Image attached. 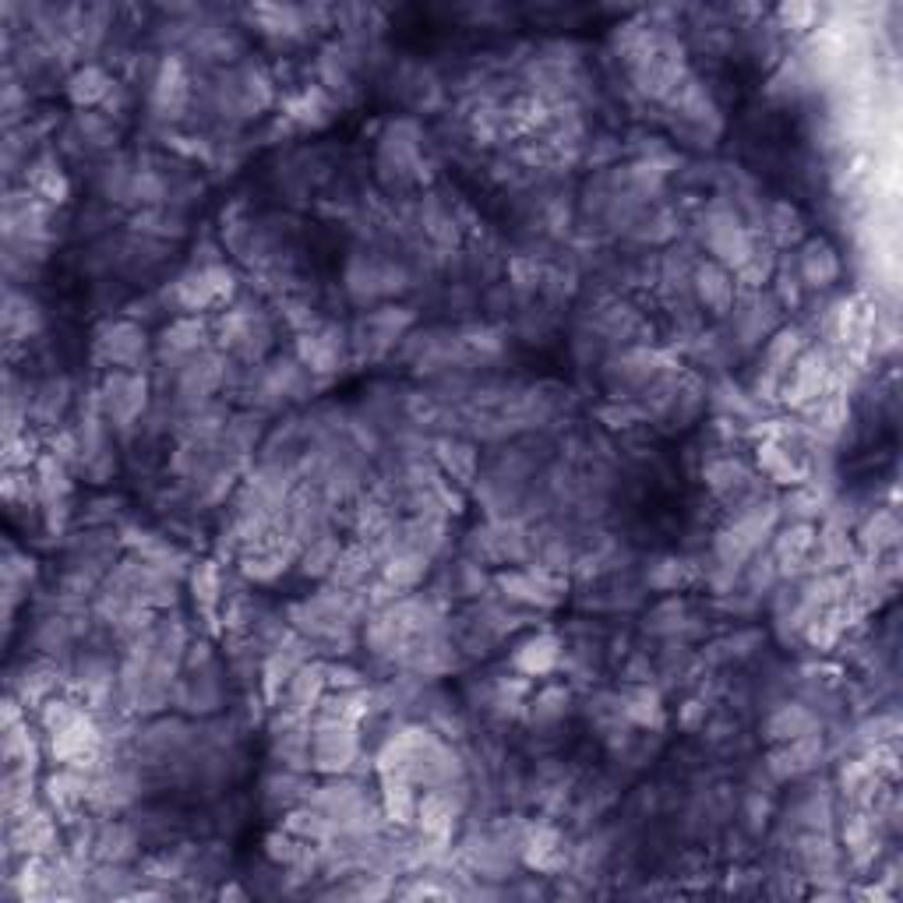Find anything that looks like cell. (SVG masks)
I'll list each match as a JSON object with an SVG mask.
<instances>
[{
    "instance_id": "6da1fadb",
    "label": "cell",
    "mask_w": 903,
    "mask_h": 903,
    "mask_svg": "<svg viewBox=\"0 0 903 903\" xmlns=\"http://www.w3.org/2000/svg\"><path fill=\"white\" fill-rule=\"evenodd\" d=\"M360 759L357 724H336V720H314L311 727V769L318 773H350Z\"/></svg>"
},
{
    "instance_id": "7a4b0ae2",
    "label": "cell",
    "mask_w": 903,
    "mask_h": 903,
    "mask_svg": "<svg viewBox=\"0 0 903 903\" xmlns=\"http://www.w3.org/2000/svg\"><path fill=\"white\" fill-rule=\"evenodd\" d=\"M145 392H149V385H145L142 374L113 371L110 378H106V385H103L106 417H110L117 427L135 424V420L142 417V410H145Z\"/></svg>"
},
{
    "instance_id": "3957f363",
    "label": "cell",
    "mask_w": 903,
    "mask_h": 903,
    "mask_svg": "<svg viewBox=\"0 0 903 903\" xmlns=\"http://www.w3.org/2000/svg\"><path fill=\"white\" fill-rule=\"evenodd\" d=\"M329 688V664H300L293 671V678L283 688V709L300 720H311V713L318 709V702L325 699Z\"/></svg>"
},
{
    "instance_id": "277c9868",
    "label": "cell",
    "mask_w": 903,
    "mask_h": 903,
    "mask_svg": "<svg viewBox=\"0 0 903 903\" xmlns=\"http://www.w3.org/2000/svg\"><path fill=\"white\" fill-rule=\"evenodd\" d=\"M826 378H829L826 353H819V350L801 353V357L791 364V371L784 374V399L787 403H794V406L812 403V399H819Z\"/></svg>"
},
{
    "instance_id": "5b68a950",
    "label": "cell",
    "mask_w": 903,
    "mask_h": 903,
    "mask_svg": "<svg viewBox=\"0 0 903 903\" xmlns=\"http://www.w3.org/2000/svg\"><path fill=\"white\" fill-rule=\"evenodd\" d=\"M459 805L452 801V784L445 787H431L424 798L417 801V826L420 833L431 840V844H445L452 836V826H456Z\"/></svg>"
},
{
    "instance_id": "8992f818",
    "label": "cell",
    "mask_w": 903,
    "mask_h": 903,
    "mask_svg": "<svg viewBox=\"0 0 903 903\" xmlns=\"http://www.w3.org/2000/svg\"><path fill=\"white\" fill-rule=\"evenodd\" d=\"M822 759V734H805V738H794V741H780L773 752H769V773L777 780H791L801 777L815 762Z\"/></svg>"
},
{
    "instance_id": "52a82bcc",
    "label": "cell",
    "mask_w": 903,
    "mask_h": 903,
    "mask_svg": "<svg viewBox=\"0 0 903 903\" xmlns=\"http://www.w3.org/2000/svg\"><path fill=\"white\" fill-rule=\"evenodd\" d=\"M498 586L505 590V597L512 600H523V604H554L558 600V583L551 579L547 568H530V572H501L498 575Z\"/></svg>"
},
{
    "instance_id": "ba28073f",
    "label": "cell",
    "mask_w": 903,
    "mask_h": 903,
    "mask_svg": "<svg viewBox=\"0 0 903 903\" xmlns=\"http://www.w3.org/2000/svg\"><path fill=\"white\" fill-rule=\"evenodd\" d=\"M99 353L110 360L113 367H127V371H135L142 364V353H145V332L131 321H120L113 329H106L99 336Z\"/></svg>"
},
{
    "instance_id": "9c48e42d",
    "label": "cell",
    "mask_w": 903,
    "mask_h": 903,
    "mask_svg": "<svg viewBox=\"0 0 903 903\" xmlns=\"http://www.w3.org/2000/svg\"><path fill=\"white\" fill-rule=\"evenodd\" d=\"M815 526L812 523H791L773 544V561L780 565V572H798L815 551Z\"/></svg>"
},
{
    "instance_id": "30bf717a",
    "label": "cell",
    "mask_w": 903,
    "mask_h": 903,
    "mask_svg": "<svg viewBox=\"0 0 903 903\" xmlns=\"http://www.w3.org/2000/svg\"><path fill=\"white\" fill-rule=\"evenodd\" d=\"M815 731H819V720H815L812 709H805L801 702H787V706H780L766 724V738L773 741V745L805 738V734H815Z\"/></svg>"
},
{
    "instance_id": "8fae6325",
    "label": "cell",
    "mask_w": 903,
    "mask_h": 903,
    "mask_svg": "<svg viewBox=\"0 0 903 903\" xmlns=\"http://www.w3.org/2000/svg\"><path fill=\"white\" fill-rule=\"evenodd\" d=\"M381 812L385 819L399 822H413L417 815V798H413V780L403 777V773H381Z\"/></svg>"
},
{
    "instance_id": "7c38bea8",
    "label": "cell",
    "mask_w": 903,
    "mask_h": 903,
    "mask_svg": "<svg viewBox=\"0 0 903 903\" xmlns=\"http://www.w3.org/2000/svg\"><path fill=\"white\" fill-rule=\"evenodd\" d=\"M840 276V258L826 240H808L801 251V279L808 286H829Z\"/></svg>"
},
{
    "instance_id": "4fadbf2b",
    "label": "cell",
    "mask_w": 903,
    "mask_h": 903,
    "mask_svg": "<svg viewBox=\"0 0 903 903\" xmlns=\"http://www.w3.org/2000/svg\"><path fill=\"white\" fill-rule=\"evenodd\" d=\"M695 290H699L702 304L713 307L717 314L731 311V304H734V283H731V276L720 269V265H713V262L699 265V272H695Z\"/></svg>"
},
{
    "instance_id": "5bb4252c",
    "label": "cell",
    "mask_w": 903,
    "mask_h": 903,
    "mask_svg": "<svg viewBox=\"0 0 903 903\" xmlns=\"http://www.w3.org/2000/svg\"><path fill=\"white\" fill-rule=\"evenodd\" d=\"M558 657H561V642L554 639V635H533V639H526L523 646L515 650L512 664L523 674H547V671H554Z\"/></svg>"
},
{
    "instance_id": "9a60e30c",
    "label": "cell",
    "mask_w": 903,
    "mask_h": 903,
    "mask_svg": "<svg viewBox=\"0 0 903 903\" xmlns=\"http://www.w3.org/2000/svg\"><path fill=\"white\" fill-rule=\"evenodd\" d=\"M92 847H96L99 861L120 865V861H127L135 854V833L127 826H120V822H106V826L96 833V840H92Z\"/></svg>"
},
{
    "instance_id": "2e32d148",
    "label": "cell",
    "mask_w": 903,
    "mask_h": 903,
    "mask_svg": "<svg viewBox=\"0 0 903 903\" xmlns=\"http://www.w3.org/2000/svg\"><path fill=\"white\" fill-rule=\"evenodd\" d=\"M424 572H427V554H420V551L399 547V551H392L389 558H385V583L396 586V590L420 583V575Z\"/></svg>"
},
{
    "instance_id": "e0dca14e",
    "label": "cell",
    "mask_w": 903,
    "mask_h": 903,
    "mask_svg": "<svg viewBox=\"0 0 903 903\" xmlns=\"http://www.w3.org/2000/svg\"><path fill=\"white\" fill-rule=\"evenodd\" d=\"M68 96L75 106H96L110 96V78L103 75L99 68H82L71 75L68 82Z\"/></svg>"
},
{
    "instance_id": "ac0fdd59",
    "label": "cell",
    "mask_w": 903,
    "mask_h": 903,
    "mask_svg": "<svg viewBox=\"0 0 903 903\" xmlns=\"http://www.w3.org/2000/svg\"><path fill=\"white\" fill-rule=\"evenodd\" d=\"M858 537H861V547H865V551L882 554V551H889V547H896V540H900V523H896L893 512H875L872 519L861 526Z\"/></svg>"
},
{
    "instance_id": "d6986e66",
    "label": "cell",
    "mask_w": 903,
    "mask_h": 903,
    "mask_svg": "<svg viewBox=\"0 0 903 903\" xmlns=\"http://www.w3.org/2000/svg\"><path fill=\"white\" fill-rule=\"evenodd\" d=\"M4 325H8V339H29L39 329V307L29 297L8 293V311H4Z\"/></svg>"
},
{
    "instance_id": "ffe728a7",
    "label": "cell",
    "mask_w": 903,
    "mask_h": 903,
    "mask_svg": "<svg viewBox=\"0 0 903 903\" xmlns=\"http://www.w3.org/2000/svg\"><path fill=\"white\" fill-rule=\"evenodd\" d=\"M339 554H343L339 537L318 533V537H311V547L304 551V572L307 575H329L332 568L339 565Z\"/></svg>"
},
{
    "instance_id": "44dd1931",
    "label": "cell",
    "mask_w": 903,
    "mask_h": 903,
    "mask_svg": "<svg viewBox=\"0 0 903 903\" xmlns=\"http://www.w3.org/2000/svg\"><path fill=\"white\" fill-rule=\"evenodd\" d=\"M801 357V332H780L766 350V371L769 378H784L791 371V364Z\"/></svg>"
},
{
    "instance_id": "7402d4cb",
    "label": "cell",
    "mask_w": 903,
    "mask_h": 903,
    "mask_svg": "<svg viewBox=\"0 0 903 903\" xmlns=\"http://www.w3.org/2000/svg\"><path fill=\"white\" fill-rule=\"evenodd\" d=\"M759 463H762V470H766L769 477L777 480V484H798V480H801V473H798V466H794L791 452H784L777 441H766V445L759 448Z\"/></svg>"
},
{
    "instance_id": "603a6c76",
    "label": "cell",
    "mask_w": 903,
    "mask_h": 903,
    "mask_svg": "<svg viewBox=\"0 0 903 903\" xmlns=\"http://www.w3.org/2000/svg\"><path fill=\"white\" fill-rule=\"evenodd\" d=\"M438 459L448 473H456L459 484H470L473 470H477V452L470 445H459V441H441L438 445Z\"/></svg>"
},
{
    "instance_id": "cb8c5ba5",
    "label": "cell",
    "mask_w": 903,
    "mask_h": 903,
    "mask_svg": "<svg viewBox=\"0 0 903 903\" xmlns=\"http://www.w3.org/2000/svg\"><path fill=\"white\" fill-rule=\"evenodd\" d=\"M706 484L717 494H731L748 484V473L738 459H717V463L706 466Z\"/></svg>"
},
{
    "instance_id": "d4e9b609",
    "label": "cell",
    "mask_w": 903,
    "mask_h": 903,
    "mask_svg": "<svg viewBox=\"0 0 903 903\" xmlns=\"http://www.w3.org/2000/svg\"><path fill=\"white\" fill-rule=\"evenodd\" d=\"M202 343V321L180 318L163 332V353H195Z\"/></svg>"
},
{
    "instance_id": "484cf974",
    "label": "cell",
    "mask_w": 903,
    "mask_h": 903,
    "mask_svg": "<svg viewBox=\"0 0 903 903\" xmlns=\"http://www.w3.org/2000/svg\"><path fill=\"white\" fill-rule=\"evenodd\" d=\"M558 833L547 826H537L530 833V840H526V861H530L533 868H554L558 865Z\"/></svg>"
},
{
    "instance_id": "4316f807",
    "label": "cell",
    "mask_w": 903,
    "mask_h": 903,
    "mask_svg": "<svg viewBox=\"0 0 903 903\" xmlns=\"http://www.w3.org/2000/svg\"><path fill=\"white\" fill-rule=\"evenodd\" d=\"M367 568H371V551L367 547H350V551L339 554V565L332 568V575H336V583L357 586L367 575Z\"/></svg>"
},
{
    "instance_id": "83f0119b",
    "label": "cell",
    "mask_w": 903,
    "mask_h": 903,
    "mask_svg": "<svg viewBox=\"0 0 903 903\" xmlns=\"http://www.w3.org/2000/svg\"><path fill=\"white\" fill-rule=\"evenodd\" d=\"M29 184L36 187V191L46 198V202H64V198H68V184H64V177H60V173L53 170L46 159H43V163H36V170H32Z\"/></svg>"
},
{
    "instance_id": "f1b7e54d",
    "label": "cell",
    "mask_w": 903,
    "mask_h": 903,
    "mask_svg": "<svg viewBox=\"0 0 903 903\" xmlns=\"http://www.w3.org/2000/svg\"><path fill=\"white\" fill-rule=\"evenodd\" d=\"M769 226H773V237H777V244H794V240L801 237V216H798V209H791L787 202L773 205Z\"/></svg>"
},
{
    "instance_id": "f546056e",
    "label": "cell",
    "mask_w": 903,
    "mask_h": 903,
    "mask_svg": "<svg viewBox=\"0 0 903 903\" xmlns=\"http://www.w3.org/2000/svg\"><path fill=\"white\" fill-rule=\"evenodd\" d=\"M68 403V385H64V381H46L43 389H39V396H36V403H32V413H36V417H43V420H53V406H64Z\"/></svg>"
},
{
    "instance_id": "4dcf8cb0",
    "label": "cell",
    "mask_w": 903,
    "mask_h": 903,
    "mask_svg": "<svg viewBox=\"0 0 903 903\" xmlns=\"http://www.w3.org/2000/svg\"><path fill=\"white\" fill-rule=\"evenodd\" d=\"M625 717H632V720H639V724H660V699H657V692H646V688H642V692H635L632 695V702H628L625 706Z\"/></svg>"
},
{
    "instance_id": "1f68e13d",
    "label": "cell",
    "mask_w": 903,
    "mask_h": 903,
    "mask_svg": "<svg viewBox=\"0 0 903 903\" xmlns=\"http://www.w3.org/2000/svg\"><path fill=\"white\" fill-rule=\"evenodd\" d=\"M565 709H568L565 688H547V692H540V699L533 702V717L537 720H558Z\"/></svg>"
},
{
    "instance_id": "d6a6232c",
    "label": "cell",
    "mask_w": 903,
    "mask_h": 903,
    "mask_svg": "<svg viewBox=\"0 0 903 903\" xmlns=\"http://www.w3.org/2000/svg\"><path fill=\"white\" fill-rule=\"evenodd\" d=\"M32 558H25V554H15L8 551V558H4V586H15V590H25L32 579Z\"/></svg>"
},
{
    "instance_id": "836d02e7",
    "label": "cell",
    "mask_w": 903,
    "mask_h": 903,
    "mask_svg": "<svg viewBox=\"0 0 903 903\" xmlns=\"http://www.w3.org/2000/svg\"><path fill=\"white\" fill-rule=\"evenodd\" d=\"M784 508H787V515H791L794 523H812V515L819 512V498L808 494V491H798V494H791V498L784 501Z\"/></svg>"
},
{
    "instance_id": "e575fe53",
    "label": "cell",
    "mask_w": 903,
    "mask_h": 903,
    "mask_svg": "<svg viewBox=\"0 0 903 903\" xmlns=\"http://www.w3.org/2000/svg\"><path fill=\"white\" fill-rule=\"evenodd\" d=\"M195 597L202 600L205 607L216 604V597H219V575H216V568H212V565H202L195 572Z\"/></svg>"
},
{
    "instance_id": "d590c367",
    "label": "cell",
    "mask_w": 903,
    "mask_h": 903,
    "mask_svg": "<svg viewBox=\"0 0 903 903\" xmlns=\"http://www.w3.org/2000/svg\"><path fill=\"white\" fill-rule=\"evenodd\" d=\"M868 833H872V826H868L865 815H851V822L844 826V840L851 851H858V847H868Z\"/></svg>"
},
{
    "instance_id": "8d00e7d4",
    "label": "cell",
    "mask_w": 903,
    "mask_h": 903,
    "mask_svg": "<svg viewBox=\"0 0 903 903\" xmlns=\"http://www.w3.org/2000/svg\"><path fill=\"white\" fill-rule=\"evenodd\" d=\"M815 15H819V11H815L812 4H787V8H780V18L791 22V29H808Z\"/></svg>"
},
{
    "instance_id": "74e56055",
    "label": "cell",
    "mask_w": 903,
    "mask_h": 903,
    "mask_svg": "<svg viewBox=\"0 0 903 903\" xmlns=\"http://www.w3.org/2000/svg\"><path fill=\"white\" fill-rule=\"evenodd\" d=\"M329 688H360V674L350 667H329Z\"/></svg>"
},
{
    "instance_id": "f35d334b",
    "label": "cell",
    "mask_w": 903,
    "mask_h": 903,
    "mask_svg": "<svg viewBox=\"0 0 903 903\" xmlns=\"http://www.w3.org/2000/svg\"><path fill=\"white\" fill-rule=\"evenodd\" d=\"M865 738H872V741H889L896 734V717H879V720H872V724L865 727Z\"/></svg>"
}]
</instances>
